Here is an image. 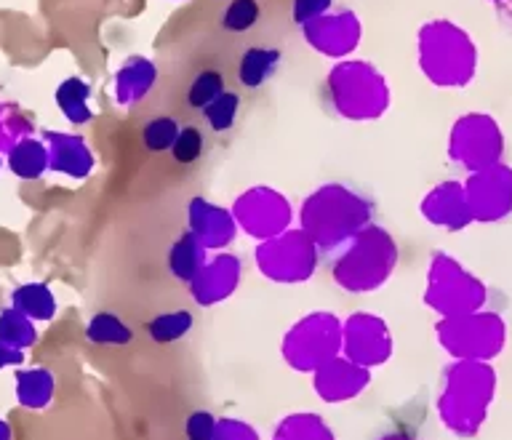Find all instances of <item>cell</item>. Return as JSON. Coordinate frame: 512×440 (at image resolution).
<instances>
[{"instance_id": "6da1fadb", "label": "cell", "mask_w": 512, "mask_h": 440, "mask_svg": "<svg viewBox=\"0 0 512 440\" xmlns=\"http://www.w3.org/2000/svg\"><path fill=\"white\" fill-rule=\"evenodd\" d=\"M280 62V48H246V54L240 59L238 78L246 88H259L272 78V72Z\"/></svg>"}, {"instance_id": "7a4b0ae2", "label": "cell", "mask_w": 512, "mask_h": 440, "mask_svg": "<svg viewBox=\"0 0 512 440\" xmlns=\"http://www.w3.org/2000/svg\"><path fill=\"white\" fill-rule=\"evenodd\" d=\"M224 94V75L219 70H200L187 86V104L192 110H206Z\"/></svg>"}, {"instance_id": "3957f363", "label": "cell", "mask_w": 512, "mask_h": 440, "mask_svg": "<svg viewBox=\"0 0 512 440\" xmlns=\"http://www.w3.org/2000/svg\"><path fill=\"white\" fill-rule=\"evenodd\" d=\"M86 99H88V86L78 78L67 80V83H62L59 91H56V102H59V107L67 112V118H70L72 123H83V120H88Z\"/></svg>"}, {"instance_id": "277c9868", "label": "cell", "mask_w": 512, "mask_h": 440, "mask_svg": "<svg viewBox=\"0 0 512 440\" xmlns=\"http://www.w3.org/2000/svg\"><path fill=\"white\" fill-rule=\"evenodd\" d=\"M259 16H262V6L256 0H230V6L224 8L222 27L240 35V32L251 30L259 22Z\"/></svg>"}, {"instance_id": "5b68a950", "label": "cell", "mask_w": 512, "mask_h": 440, "mask_svg": "<svg viewBox=\"0 0 512 440\" xmlns=\"http://www.w3.org/2000/svg\"><path fill=\"white\" fill-rule=\"evenodd\" d=\"M179 136V126H176L174 118H152L150 123H144L142 128V142L150 152H163L171 150Z\"/></svg>"}, {"instance_id": "8992f818", "label": "cell", "mask_w": 512, "mask_h": 440, "mask_svg": "<svg viewBox=\"0 0 512 440\" xmlns=\"http://www.w3.org/2000/svg\"><path fill=\"white\" fill-rule=\"evenodd\" d=\"M203 150H206V136H203L198 126L179 128V136H176L174 147H171L176 163H182V166L198 163Z\"/></svg>"}, {"instance_id": "52a82bcc", "label": "cell", "mask_w": 512, "mask_h": 440, "mask_svg": "<svg viewBox=\"0 0 512 440\" xmlns=\"http://www.w3.org/2000/svg\"><path fill=\"white\" fill-rule=\"evenodd\" d=\"M238 107H240V96L224 91L216 102H211L206 110H203V118H206V123L214 128V131H227V128H232V123H235Z\"/></svg>"}, {"instance_id": "ba28073f", "label": "cell", "mask_w": 512, "mask_h": 440, "mask_svg": "<svg viewBox=\"0 0 512 440\" xmlns=\"http://www.w3.org/2000/svg\"><path fill=\"white\" fill-rule=\"evenodd\" d=\"M46 166V152L38 142H22L11 152V168L19 176H38Z\"/></svg>"}, {"instance_id": "9c48e42d", "label": "cell", "mask_w": 512, "mask_h": 440, "mask_svg": "<svg viewBox=\"0 0 512 440\" xmlns=\"http://www.w3.org/2000/svg\"><path fill=\"white\" fill-rule=\"evenodd\" d=\"M14 302L19 310L30 312V315H38V318H51L54 312V302H51V294H48L43 286H24L14 294Z\"/></svg>"}, {"instance_id": "30bf717a", "label": "cell", "mask_w": 512, "mask_h": 440, "mask_svg": "<svg viewBox=\"0 0 512 440\" xmlns=\"http://www.w3.org/2000/svg\"><path fill=\"white\" fill-rule=\"evenodd\" d=\"M88 336L94 342H126V339H131V331L120 326L115 315H96L88 326Z\"/></svg>"}, {"instance_id": "8fae6325", "label": "cell", "mask_w": 512, "mask_h": 440, "mask_svg": "<svg viewBox=\"0 0 512 440\" xmlns=\"http://www.w3.org/2000/svg\"><path fill=\"white\" fill-rule=\"evenodd\" d=\"M0 336H3V339H8V342L24 344L32 339V331L22 318H16L14 312H8V315H3V318H0Z\"/></svg>"}, {"instance_id": "7c38bea8", "label": "cell", "mask_w": 512, "mask_h": 440, "mask_svg": "<svg viewBox=\"0 0 512 440\" xmlns=\"http://www.w3.org/2000/svg\"><path fill=\"white\" fill-rule=\"evenodd\" d=\"M43 374L24 376L22 387H19V398H24L27 403H40V390H43Z\"/></svg>"}, {"instance_id": "4fadbf2b", "label": "cell", "mask_w": 512, "mask_h": 440, "mask_svg": "<svg viewBox=\"0 0 512 440\" xmlns=\"http://www.w3.org/2000/svg\"><path fill=\"white\" fill-rule=\"evenodd\" d=\"M187 427H190V435H192V432L198 435V440H208L206 432L211 430V416H208L206 411H198V414L192 416Z\"/></svg>"}, {"instance_id": "5bb4252c", "label": "cell", "mask_w": 512, "mask_h": 440, "mask_svg": "<svg viewBox=\"0 0 512 440\" xmlns=\"http://www.w3.org/2000/svg\"><path fill=\"white\" fill-rule=\"evenodd\" d=\"M328 6V0H296V19H307V16L318 14Z\"/></svg>"}, {"instance_id": "9a60e30c", "label": "cell", "mask_w": 512, "mask_h": 440, "mask_svg": "<svg viewBox=\"0 0 512 440\" xmlns=\"http://www.w3.org/2000/svg\"><path fill=\"white\" fill-rule=\"evenodd\" d=\"M16 358H19V355H16L14 350H8V347H3V344H0V366H6V363H14Z\"/></svg>"}, {"instance_id": "2e32d148", "label": "cell", "mask_w": 512, "mask_h": 440, "mask_svg": "<svg viewBox=\"0 0 512 440\" xmlns=\"http://www.w3.org/2000/svg\"><path fill=\"white\" fill-rule=\"evenodd\" d=\"M0 440H8V427L0 422Z\"/></svg>"}]
</instances>
